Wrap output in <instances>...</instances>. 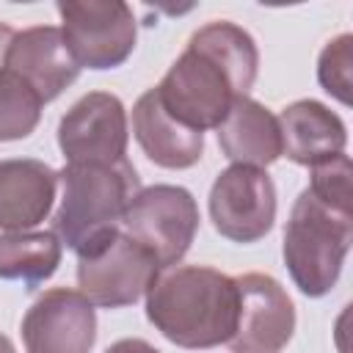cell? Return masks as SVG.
<instances>
[{
    "label": "cell",
    "instance_id": "cell-1",
    "mask_svg": "<svg viewBox=\"0 0 353 353\" xmlns=\"http://www.w3.org/2000/svg\"><path fill=\"white\" fill-rule=\"evenodd\" d=\"M146 320L176 347L226 345L237 325V284L207 265H171L146 290Z\"/></svg>",
    "mask_w": 353,
    "mask_h": 353
},
{
    "label": "cell",
    "instance_id": "cell-2",
    "mask_svg": "<svg viewBox=\"0 0 353 353\" xmlns=\"http://www.w3.org/2000/svg\"><path fill=\"white\" fill-rule=\"evenodd\" d=\"M61 201L52 215V232L74 254L108 240L121 229V218L141 190L132 163H66L58 171Z\"/></svg>",
    "mask_w": 353,
    "mask_h": 353
},
{
    "label": "cell",
    "instance_id": "cell-3",
    "mask_svg": "<svg viewBox=\"0 0 353 353\" xmlns=\"http://www.w3.org/2000/svg\"><path fill=\"white\" fill-rule=\"evenodd\" d=\"M353 243V212L323 204L303 188L292 204L284 229V265L295 287L309 298H323L334 290L345 256Z\"/></svg>",
    "mask_w": 353,
    "mask_h": 353
},
{
    "label": "cell",
    "instance_id": "cell-4",
    "mask_svg": "<svg viewBox=\"0 0 353 353\" xmlns=\"http://www.w3.org/2000/svg\"><path fill=\"white\" fill-rule=\"evenodd\" d=\"M154 94L168 116L199 132L215 130L226 119L232 102L243 97L229 72L193 44L168 66Z\"/></svg>",
    "mask_w": 353,
    "mask_h": 353
},
{
    "label": "cell",
    "instance_id": "cell-5",
    "mask_svg": "<svg viewBox=\"0 0 353 353\" xmlns=\"http://www.w3.org/2000/svg\"><path fill=\"white\" fill-rule=\"evenodd\" d=\"M61 33L80 69H116L135 50V14L124 0H61Z\"/></svg>",
    "mask_w": 353,
    "mask_h": 353
},
{
    "label": "cell",
    "instance_id": "cell-6",
    "mask_svg": "<svg viewBox=\"0 0 353 353\" xmlns=\"http://www.w3.org/2000/svg\"><path fill=\"white\" fill-rule=\"evenodd\" d=\"M121 232L141 243L160 268L179 265L199 232V204L179 185L141 188L121 218Z\"/></svg>",
    "mask_w": 353,
    "mask_h": 353
},
{
    "label": "cell",
    "instance_id": "cell-7",
    "mask_svg": "<svg viewBox=\"0 0 353 353\" xmlns=\"http://www.w3.org/2000/svg\"><path fill=\"white\" fill-rule=\"evenodd\" d=\"M160 270L157 259L121 229L85 254H77V287L102 309L132 306L146 295Z\"/></svg>",
    "mask_w": 353,
    "mask_h": 353
},
{
    "label": "cell",
    "instance_id": "cell-8",
    "mask_svg": "<svg viewBox=\"0 0 353 353\" xmlns=\"http://www.w3.org/2000/svg\"><path fill=\"white\" fill-rule=\"evenodd\" d=\"M210 221L232 243L262 240L276 221V185L265 168L232 163L210 188Z\"/></svg>",
    "mask_w": 353,
    "mask_h": 353
},
{
    "label": "cell",
    "instance_id": "cell-9",
    "mask_svg": "<svg viewBox=\"0 0 353 353\" xmlns=\"http://www.w3.org/2000/svg\"><path fill=\"white\" fill-rule=\"evenodd\" d=\"M237 284V325L226 342L232 353H281L295 334V306L268 273H243Z\"/></svg>",
    "mask_w": 353,
    "mask_h": 353
},
{
    "label": "cell",
    "instance_id": "cell-10",
    "mask_svg": "<svg viewBox=\"0 0 353 353\" xmlns=\"http://www.w3.org/2000/svg\"><path fill=\"white\" fill-rule=\"evenodd\" d=\"M127 110L108 91H88L58 124V146L66 163H121L127 160Z\"/></svg>",
    "mask_w": 353,
    "mask_h": 353
},
{
    "label": "cell",
    "instance_id": "cell-11",
    "mask_svg": "<svg viewBox=\"0 0 353 353\" xmlns=\"http://www.w3.org/2000/svg\"><path fill=\"white\" fill-rule=\"evenodd\" d=\"M28 353H91L97 342V309L69 287H52L22 317Z\"/></svg>",
    "mask_w": 353,
    "mask_h": 353
},
{
    "label": "cell",
    "instance_id": "cell-12",
    "mask_svg": "<svg viewBox=\"0 0 353 353\" xmlns=\"http://www.w3.org/2000/svg\"><path fill=\"white\" fill-rule=\"evenodd\" d=\"M6 69L19 74L41 102H52L80 74V66L72 58L61 28L55 25L17 30L6 55Z\"/></svg>",
    "mask_w": 353,
    "mask_h": 353
},
{
    "label": "cell",
    "instance_id": "cell-13",
    "mask_svg": "<svg viewBox=\"0 0 353 353\" xmlns=\"http://www.w3.org/2000/svg\"><path fill=\"white\" fill-rule=\"evenodd\" d=\"M58 190V171L44 160H0V229L30 232L50 212Z\"/></svg>",
    "mask_w": 353,
    "mask_h": 353
},
{
    "label": "cell",
    "instance_id": "cell-14",
    "mask_svg": "<svg viewBox=\"0 0 353 353\" xmlns=\"http://www.w3.org/2000/svg\"><path fill=\"white\" fill-rule=\"evenodd\" d=\"M132 135L143 154L160 168L182 171L196 165L204 154V132L190 130L168 116L154 88L143 91L132 105Z\"/></svg>",
    "mask_w": 353,
    "mask_h": 353
},
{
    "label": "cell",
    "instance_id": "cell-15",
    "mask_svg": "<svg viewBox=\"0 0 353 353\" xmlns=\"http://www.w3.org/2000/svg\"><path fill=\"white\" fill-rule=\"evenodd\" d=\"M281 154L298 165H317L345 152L347 130L345 121L317 99H298L281 110Z\"/></svg>",
    "mask_w": 353,
    "mask_h": 353
},
{
    "label": "cell",
    "instance_id": "cell-16",
    "mask_svg": "<svg viewBox=\"0 0 353 353\" xmlns=\"http://www.w3.org/2000/svg\"><path fill=\"white\" fill-rule=\"evenodd\" d=\"M215 132L223 157L232 163L268 168L281 157L279 119L251 97H237Z\"/></svg>",
    "mask_w": 353,
    "mask_h": 353
},
{
    "label": "cell",
    "instance_id": "cell-17",
    "mask_svg": "<svg viewBox=\"0 0 353 353\" xmlns=\"http://www.w3.org/2000/svg\"><path fill=\"white\" fill-rule=\"evenodd\" d=\"M63 245L55 232H3L0 234V279L25 281L36 290L61 265Z\"/></svg>",
    "mask_w": 353,
    "mask_h": 353
},
{
    "label": "cell",
    "instance_id": "cell-18",
    "mask_svg": "<svg viewBox=\"0 0 353 353\" xmlns=\"http://www.w3.org/2000/svg\"><path fill=\"white\" fill-rule=\"evenodd\" d=\"M188 44L199 47L212 61H218L234 80L237 91L243 97H248V91L256 80V72H259V50L248 30H243L234 22L215 19V22H207L204 28H199Z\"/></svg>",
    "mask_w": 353,
    "mask_h": 353
},
{
    "label": "cell",
    "instance_id": "cell-19",
    "mask_svg": "<svg viewBox=\"0 0 353 353\" xmlns=\"http://www.w3.org/2000/svg\"><path fill=\"white\" fill-rule=\"evenodd\" d=\"M39 94L11 69H0V141L28 138L41 119Z\"/></svg>",
    "mask_w": 353,
    "mask_h": 353
},
{
    "label": "cell",
    "instance_id": "cell-20",
    "mask_svg": "<svg viewBox=\"0 0 353 353\" xmlns=\"http://www.w3.org/2000/svg\"><path fill=\"white\" fill-rule=\"evenodd\" d=\"M317 80L334 99H339L342 105H350V88H353V36L350 33H339L323 47L317 58Z\"/></svg>",
    "mask_w": 353,
    "mask_h": 353
},
{
    "label": "cell",
    "instance_id": "cell-21",
    "mask_svg": "<svg viewBox=\"0 0 353 353\" xmlns=\"http://www.w3.org/2000/svg\"><path fill=\"white\" fill-rule=\"evenodd\" d=\"M309 190L323 204L350 212V204H353V193H350V157L342 152V154H336L331 160H323V163L312 165Z\"/></svg>",
    "mask_w": 353,
    "mask_h": 353
},
{
    "label": "cell",
    "instance_id": "cell-22",
    "mask_svg": "<svg viewBox=\"0 0 353 353\" xmlns=\"http://www.w3.org/2000/svg\"><path fill=\"white\" fill-rule=\"evenodd\" d=\"M105 353H160L154 345H149L146 339H135V336H130V339H119V342H113Z\"/></svg>",
    "mask_w": 353,
    "mask_h": 353
},
{
    "label": "cell",
    "instance_id": "cell-23",
    "mask_svg": "<svg viewBox=\"0 0 353 353\" xmlns=\"http://www.w3.org/2000/svg\"><path fill=\"white\" fill-rule=\"evenodd\" d=\"M14 28L0 22V69H6V55H8V47H11V39H14Z\"/></svg>",
    "mask_w": 353,
    "mask_h": 353
},
{
    "label": "cell",
    "instance_id": "cell-24",
    "mask_svg": "<svg viewBox=\"0 0 353 353\" xmlns=\"http://www.w3.org/2000/svg\"><path fill=\"white\" fill-rule=\"evenodd\" d=\"M0 353H17L14 345H11V339L6 334H0Z\"/></svg>",
    "mask_w": 353,
    "mask_h": 353
}]
</instances>
